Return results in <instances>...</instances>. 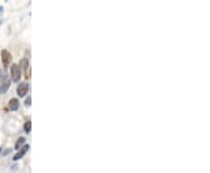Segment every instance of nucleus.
I'll use <instances>...</instances> for the list:
<instances>
[{
	"instance_id": "f257e3e1",
	"label": "nucleus",
	"mask_w": 210,
	"mask_h": 173,
	"mask_svg": "<svg viewBox=\"0 0 210 173\" xmlns=\"http://www.w3.org/2000/svg\"><path fill=\"white\" fill-rule=\"evenodd\" d=\"M10 85V79L5 75V74H0V94H5L6 91L8 90Z\"/></svg>"
},
{
	"instance_id": "6e6552de",
	"label": "nucleus",
	"mask_w": 210,
	"mask_h": 173,
	"mask_svg": "<svg viewBox=\"0 0 210 173\" xmlns=\"http://www.w3.org/2000/svg\"><path fill=\"white\" fill-rule=\"evenodd\" d=\"M25 142H26V138H25V137H20V138H18V141H16V143H15L16 150L21 149L22 145H25Z\"/></svg>"
},
{
	"instance_id": "f8f14e48",
	"label": "nucleus",
	"mask_w": 210,
	"mask_h": 173,
	"mask_svg": "<svg viewBox=\"0 0 210 173\" xmlns=\"http://www.w3.org/2000/svg\"><path fill=\"white\" fill-rule=\"evenodd\" d=\"M1 150H2V149H1V147H0V152H1Z\"/></svg>"
},
{
	"instance_id": "1a4fd4ad",
	"label": "nucleus",
	"mask_w": 210,
	"mask_h": 173,
	"mask_svg": "<svg viewBox=\"0 0 210 173\" xmlns=\"http://www.w3.org/2000/svg\"><path fill=\"white\" fill-rule=\"evenodd\" d=\"M31 129H32V122L27 121L26 123H25V131H26V133H29V132H31Z\"/></svg>"
},
{
	"instance_id": "423d86ee",
	"label": "nucleus",
	"mask_w": 210,
	"mask_h": 173,
	"mask_svg": "<svg viewBox=\"0 0 210 173\" xmlns=\"http://www.w3.org/2000/svg\"><path fill=\"white\" fill-rule=\"evenodd\" d=\"M28 150H29V145H28V144H25V145L21 147V149H19V151H18V152L14 154V157H13V160H14V162H18L19 159H21V158L23 157L25 154H26Z\"/></svg>"
},
{
	"instance_id": "0eeeda50",
	"label": "nucleus",
	"mask_w": 210,
	"mask_h": 173,
	"mask_svg": "<svg viewBox=\"0 0 210 173\" xmlns=\"http://www.w3.org/2000/svg\"><path fill=\"white\" fill-rule=\"evenodd\" d=\"M8 106L12 111H16L20 106V103H19V100L18 98H12V100L8 102Z\"/></svg>"
},
{
	"instance_id": "f03ea898",
	"label": "nucleus",
	"mask_w": 210,
	"mask_h": 173,
	"mask_svg": "<svg viewBox=\"0 0 210 173\" xmlns=\"http://www.w3.org/2000/svg\"><path fill=\"white\" fill-rule=\"evenodd\" d=\"M21 79V70H20V67L15 64V63H13L12 66H10V80L13 81V82H19Z\"/></svg>"
},
{
	"instance_id": "20e7f679",
	"label": "nucleus",
	"mask_w": 210,
	"mask_h": 173,
	"mask_svg": "<svg viewBox=\"0 0 210 173\" xmlns=\"http://www.w3.org/2000/svg\"><path fill=\"white\" fill-rule=\"evenodd\" d=\"M0 55H1V61H2L4 68H7V67L10 66V61H12V55H10V52L6 50V49H2L1 53H0Z\"/></svg>"
},
{
	"instance_id": "9d476101",
	"label": "nucleus",
	"mask_w": 210,
	"mask_h": 173,
	"mask_svg": "<svg viewBox=\"0 0 210 173\" xmlns=\"http://www.w3.org/2000/svg\"><path fill=\"white\" fill-rule=\"evenodd\" d=\"M31 103H32V98H31V96H28L26 98V101H25V105H26V106H29Z\"/></svg>"
},
{
	"instance_id": "39448f33",
	"label": "nucleus",
	"mask_w": 210,
	"mask_h": 173,
	"mask_svg": "<svg viewBox=\"0 0 210 173\" xmlns=\"http://www.w3.org/2000/svg\"><path fill=\"white\" fill-rule=\"evenodd\" d=\"M19 67H21V69L25 71L27 79H29L31 77V73H29V61H28V58H21L20 62H19Z\"/></svg>"
},
{
	"instance_id": "9b49d317",
	"label": "nucleus",
	"mask_w": 210,
	"mask_h": 173,
	"mask_svg": "<svg viewBox=\"0 0 210 173\" xmlns=\"http://www.w3.org/2000/svg\"><path fill=\"white\" fill-rule=\"evenodd\" d=\"M0 12H2V7L1 6H0Z\"/></svg>"
},
{
	"instance_id": "7ed1b4c3",
	"label": "nucleus",
	"mask_w": 210,
	"mask_h": 173,
	"mask_svg": "<svg viewBox=\"0 0 210 173\" xmlns=\"http://www.w3.org/2000/svg\"><path fill=\"white\" fill-rule=\"evenodd\" d=\"M28 90H29V84L27 82H21L16 88V94L19 97H25L28 93Z\"/></svg>"
}]
</instances>
